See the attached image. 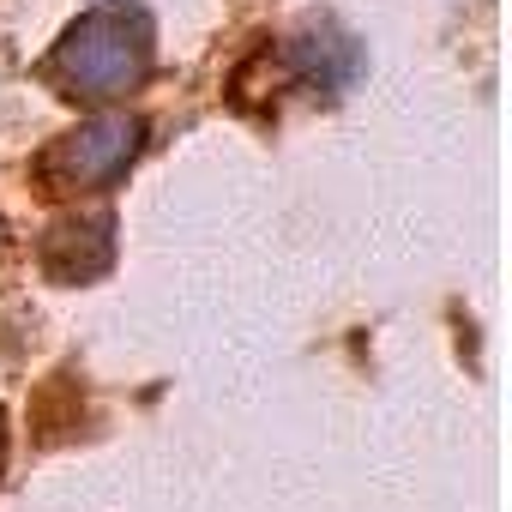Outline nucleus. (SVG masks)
Segmentation results:
<instances>
[{"label": "nucleus", "instance_id": "5", "mask_svg": "<svg viewBox=\"0 0 512 512\" xmlns=\"http://www.w3.org/2000/svg\"><path fill=\"white\" fill-rule=\"evenodd\" d=\"M0 253H7V217H0Z\"/></svg>", "mask_w": 512, "mask_h": 512}, {"label": "nucleus", "instance_id": "1", "mask_svg": "<svg viewBox=\"0 0 512 512\" xmlns=\"http://www.w3.org/2000/svg\"><path fill=\"white\" fill-rule=\"evenodd\" d=\"M49 73L73 91V97H91V103H109V97H127L151 79V19L139 7H97V13H79L55 55H49Z\"/></svg>", "mask_w": 512, "mask_h": 512}, {"label": "nucleus", "instance_id": "2", "mask_svg": "<svg viewBox=\"0 0 512 512\" xmlns=\"http://www.w3.org/2000/svg\"><path fill=\"white\" fill-rule=\"evenodd\" d=\"M139 151H145V121L139 115H91L73 133H61L55 145H43L37 181L55 199H79V193L115 187L133 169Z\"/></svg>", "mask_w": 512, "mask_h": 512}, {"label": "nucleus", "instance_id": "3", "mask_svg": "<svg viewBox=\"0 0 512 512\" xmlns=\"http://www.w3.org/2000/svg\"><path fill=\"white\" fill-rule=\"evenodd\" d=\"M37 260L55 284H91L115 266V211H73L43 229Z\"/></svg>", "mask_w": 512, "mask_h": 512}, {"label": "nucleus", "instance_id": "4", "mask_svg": "<svg viewBox=\"0 0 512 512\" xmlns=\"http://www.w3.org/2000/svg\"><path fill=\"white\" fill-rule=\"evenodd\" d=\"M0 476H7V416H0Z\"/></svg>", "mask_w": 512, "mask_h": 512}]
</instances>
